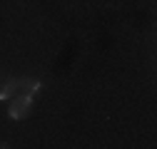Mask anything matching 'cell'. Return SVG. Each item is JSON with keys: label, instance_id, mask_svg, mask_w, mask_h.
Instances as JSON below:
<instances>
[{"label": "cell", "instance_id": "1", "mask_svg": "<svg viewBox=\"0 0 157 149\" xmlns=\"http://www.w3.org/2000/svg\"><path fill=\"white\" fill-rule=\"evenodd\" d=\"M43 87L40 80H35V77H8L5 85L0 87V100H10L15 95H37Z\"/></svg>", "mask_w": 157, "mask_h": 149}, {"label": "cell", "instance_id": "2", "mask_svg": "<svg viewBox=\"0 0 157 149\" xmlns=\"http://www.w3.org/2000/svg\"><path fill=\"white\" fill-rule=\"evenodd\" d=\"M8 102H10L8 104V114L13 119H25L30 112H33V97L30 95H15Z\"/></svg>", "mask_w": 157, "mask_h": 149}, {"label": "cell", "instance_id": "3", "mask_svg": "<svg viewBox=\"0 0 157 149\" xmlns=\"http://www.w3.org/2000/svg\"><path fill=\"white\" fill-rule=\"evenodd\" d=\"M5 80H8V77H5V74H3V70H0V87L5 85Z\"/></svg>", "mask_w": 157, "mask_h": 149}]
</instances>
